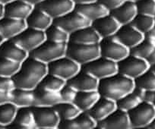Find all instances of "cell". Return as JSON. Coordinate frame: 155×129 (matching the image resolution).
<instances>
[{
    "label": "cell",
    "mask_w": 155,
    "mask_h": 129,
    "mask_svg": "<svg viewBox=\"0 0 155 129\" xmlns=\"http://www.w3.org/2000/svg\"><path fill=\"white\" fill-rule=\"evenodd\" d=\"M23 1H25L27 3L30 4V5H31L32 6L34 7L38 5L39 4L41 3V2H42L43 1H44V0H23Z\"/></svg>",
    "instance_id": "obj_48"
},
{
    "label": "cell",
    "mask_w": 155,
    "mask_h": 129,
    "mask_svg": "<svg viewBox=\"0 0 155 129\" xmlns=\"http://www.w3.org/2000/svg\"><path fill=\"white\" fill-rule=\"evenodd\" d=\"M15 88L12 78L0 76V104L11 102L12 91Z\"/></svg>",
    "instance_id": "obj_39"
},
{
    "label": "cell",
    "mask_w": 155,
    "mask_h": 129,
    "mask_svg": "<svg viewBox=\"0 0 155 129\" xmlns=\"http://www.w3.org/2000/svg\"><path fill=\"white\" fill-rule=\"evenodd\" d=\"M37 7L53 20L74 9V4L72 0H44Z\"/></svg>",
    "instance_id": "obj_13"
},
{
    "label": "cell",
    "mask_w": 155,
    "mask_h": 129,
    "mask_svg": "<svg viewBox=\"0 0 155 129\" xmlns=\"http://www.w3.org/2000/svg\"><path fill=\"white\" fill-rule=\"evenodd\" d=\"M47 73V64L28 56L12 78L16 88L34 90Z\"/></svg>",
    "instance_id": "obj_1"
},
{
    "label": "cell",
    "mask_w": 155,
    "mask_h": 129,
    "mask_svg": "<svg viewBox=\"0 0 155 129\" xmlns=\"http://www.w3.org/2000/svg\"><path fill=\"white\" fill-rule=\"evenodd\" d=\"M130 24L142 34L145 35L150 33L153 29L154 24V17L137 14Z\"/></svg>",
    "instance_id": "obj_34"
},
{
    "label": "cell",
    "mask_w": 155,
    "mask_h": 129,
    "mask_svg": "<svg viewBox=\"0 0 155 129\" xmlns=\"http://www.w3.org/2000/svg\"><path fill=\"white\" fill-rule=\"evenodd\" d=\"M144 91L135 87L133 91L128 93L120 99L118 101H116L117 109L126 112H129L144 100Z\"/></svg>",
    "instance_id": "obj_28"
},
{
    "label": "cell",
    "mask_w": 155,
    "mask_h": 129,
    "mask_svg": "<svg viewBox=\"0 0 155 129\" xmlns=\"http://www.w3.org/2000/svg\"><path fill=\"white\" fill-rule=\"evenodd\" d=\"M78 92L97 90L99 80L81 69L74 76L66 81Z\"/></svg>",
    "instance_id": "obj_15"
},
{
    "label": "cell",
    "mask_w": 155,
    "mask_h": 129,
    "mask_svg": "<svg viewBox=\"0 0 155 129\" xmlns=\"http://www.w3.org/2000/svg\"><path fill=\"white\" fill-rule=\"evenodd\" d=\"M47 40L57 44H68L69 41V34L57 25L52 24L44 31Z\"/></svg>",
    "instance_id": "obj_32"
},
{
    "label": "cell",
    "mask_w": 155,
    "mask_h": 129,
    "mask_svg": "<svg viewBox=\"0 0 155 129\" xmlns=\"http://www.w3.org/2000/svg\"><path fill=\"white\" fill-rule=\"evenodd\" d=\"M81 70V66L65 56L47 64L49 74L56 75L67 81Z\"/></svg>",
    "instance_id": "obj_7"
},
{
    "label": "cell",
    "mask_w": 155,
    "mask_h": 129,
    "mask_svg": "<svg viewBox=\"0 0 155 129\" xmlns=\"http://www.w3.org/2000/svg\"><path fill=\"white\" fill-rule=\"evenodd\" d=\"M97 124L103 129H130L132 127L128 112L119 109Z\"/></svg>",
    "instance_id": "obj_18"
},
{
    "label": "cell",
    "mask_w": 155,
    "mask_h": 129,
    "mask_svg": "<svg viewBox=\"0 0 155 129\" xmlns=\"http://www.w3.org/2000/svg\"><path fill=\"white\" fill-rule=\"evenodd\" d=\"M29 56L25 50L12 40H4L0 44V56L13 62L21 63Z\"/></svg>",
    "instance_id": "obj_19"
},
{
    "label": "cell",
    "mask_w": 155,
    "mask_h": 129,
    "mask_svg": "<svg viewBox=\"0 0 155 129\" xmlns=\"http://www.w3.org/2000/svg\"><path fill=\"white\" fill-rule=\"evenodd\" d=\"M145 60L146 62H147V64H148V66H150V68L152 67L153 66H154L155 65V49L154 50H153V51L149 55V56L145 59Z\"/></svg>",
    "instance_id": "obj_46"
},
{
    "label": "cell",
    "mask_w": 155,
    "mask_h": 129,
    "mask_svg": "<svg viewBox=\"0 0 155 129\" xmlns=\"http://www.w3.org/2000/svg\"><path fill=\"white\" fill-rule=\"evenodd\" d=\"M101 40V37L90 25L70 34L68 42L80 44H99Z\"/></svg>",
    "instance_id": "obj_25"
},
{
    "label": "cell",
    "mask_w": 155,
    "mask_h": 129,
    "mask_svg": "<svg viewBox=\"0 0 155 129\" xmlns=\"http://www.w3.org/2000/svg\"><path fill=\"white\" fill-rule=\"evenodd\" d=\"M20 64L0 56V76L12 78L19 69Z\"/></svg>",
    "instance_id": "obj_40"
},
{
    "label": "cell",
    "mask_w": 155,
    "mask_h": 129,
    "mask_svg": "<svg viewBox=\"0 0 155 129\" xmlns=\"http://www.w3.org/2000/svg\"><path fill=\"white\" fill-rule=\"evenodd\" d=\"M81 69L100 81L117 73V62L100 56L91 62L81 66Z\"/></svg>",
    "instance_id": "obj_6"
},
{
    "label": "cell",
    "mask_w": 155,
    "mask_h": 129,
    "mask_svg": "<svg viewBox=\"0 0 155 129\" xmlns=\"http://www.w3.org/2000/svg\"><path fill=\"white\" fill-rule=\"evenodd\" d=\"M101 97L97 90L78 92L74 100V104L81 110L87 112Z\"/></svg>",
    "instance_id": "obj_29"
},
{
    "label": "cell",
    "mask_w": 155,
    "mask_h": 129,
    "mask_svg": "<svg viewBox=\"0 0 155 129\" xmlns=\"http://www.w3.org/2000/svg\"><path fill=\"white\" fill-rule=\"evenodd\" d=\"M135 3L138 14L155 16V0H138Z\"/></svg>",
    "instance_id": "obj_41"
},
{
    "label": "cell",
    "mask_w": 155,
    "mask_h": 129,
    "mask_svg": "<svg viewBox=\"0 0 155 129\" xmlns=\"http://www.w3.org/2000/svg\"><path fill=\"white\" fill-rule=\"evenodd\" d=\"M150 34L153 35V37H155V18H154V24H153V27L152 29V31L150 32Z\"/></svg>",
    "instance_id": "obj_52"
},
{
    "label": "cell",
    "mask_w": 155,
    "mask_h": 129,
    "mask_svg": "<svg viewBox=\"0 0 155 129\" xmlns=\"http://www.w3.org/2000/svg\"><path fill=\"white\" fill-rule=\"evenodd\" d=\"M14 121L22 125L36 127L32 107L18 108Z\"/></svg>",
    "instance_id": "obj_38"
},
{
    "label": "cell",
    "mask_w": 155,
    "mask_h": 129,
    "mask_svg": "<svg viewBox=\"0 0 155 129\" xmlns=\"http://www.w3.org/2000/svg\"><path fill=\"white\" fill-rule=\"evenodd\" d=\"M53 24L59 26L70 34L81 28L90 26L91 22L73 9L61 17L53 19Z\"/></svg>",
    "instance_id": "obj_11"
},
{
    "label": "cell",
    "mask_w": 155,
    "mask_h": 129,
    "mask_svg": "<svg viewBox=\"0 0 155 129\" xmlns=\"http://www.w3.org/2000/svg\"><path fill=\"white\" fill-rule=\"evenodd\" d=\"M36 129H56V128H36Z\"/></svg>",
    "instance_id": "obj_58"
},
{
    "label": "cell",
    "mask_w": 155,
    "mask_h": 129,
    "mask_svg": "<svg viewBox=\"0 0 155 129\" xmlns=\"http://www.w3.org/2000/svg\"><path fill=\"white\" fill-rule=\"evenodd\" d=\"M28 27L44 31L53 24V19L38 7L34 6L29 15L25 19Z\"/></svg>",
    "instance_id": "obj_22"
},
{
    "label": "cell",
    "mask_w": 155,
    "mask_h": 129,
    "mask_svg": "<svg viewBox=\"0 0 155 129\" xmlns=\"http://www.w3.org/2000/svg\"><path fill=\"white\" fill-rule=\"evenodd\" d=\"M149 69L146 60L131 54L117 62V73L134 81Z\"/></svg>",
    "instance_id": "obj_5"
},
{
    "label": "cell",
    "mask_w": 155,
    "mask_h": 129,
    "mask_svg": "<svg viewBox=\"0 0 155 129\" xmlns=\"http://www.w3.org/2000/svg\"><path fill=\"white\" fill-rule=\"evenodd\" d=\"M11 103L18 108L33 107L34 105V90L15 88L12 91Z\"/></svg>",
    "instance_id": "obj_30"
},
{
    "label": "cell",
    "mask_w": 155,
    "mask_h": 129,
    "mask_svg": "<svg viewBox=\"0 0 155 129\" xmlns=\"http://www.w3.org/2000/svg\"><path fill=\"white\" fill-rule=\"evenodd\" d=\"M92 129H103V128H102V127H100V126L98 125L97 124V125L95 126L94 127H93V128H92Z\"/></svg>",
    "instance_id": "obj_54"
},
{
    "label": "cell",
    "mask_w": 155,
    "mask_h": 129,
    "mask_svg": "<svg viewBox=\"0 0 155 129\" xmlns=\"http://www.w3.org/2000/svg\"><path fill=\"white\" fill-rule=\"evenodd\" d=\"M135 81L119 73L99 81L97 91L101 96L116 102L133 91Z\"/></svg>",
    "instance_id": "obj_2"
},
{
    "label": "cell",
    "mask_w": 155,
    "mask_h": 129,
    "mask_svg": "<svg viewBox=\"0 0 155 129\" xmlns=\"http://www.w3.org/2000/svg\"><path fill=\"white\" fill-rule=\"evenodd\" d=\"M150 69H151L153 71V72H155V65H154V66H152V67H150Z\"/></svg>",
    "instance_id": "obj_56"
},
{
    "label": "cell",
    "mask_w": 155,
    "mask_h": 129,
    "mask_svg": "<svg viewBox=\"0 0 155 129\" xmlns=\"http://www.w3.org/2000/svg\"><path fill=\"white\" fill-rule=\"evenodd\" d=\"M65 84L66 81L62 78L47 73L37 87H40L50 91L59 92Z\"/></svg>",
    "instance_id": "obj_36"
},
{
    "label": "cell",
    "mask_w": 155,
    "mask_h": 129,
    "mask_svg": "<svg viewBox=\"0 0 155 129\" xmlns=\"http://www.w3.org/2000/svg\"><path fill=\"white\" fill-rule=\"evenodd\" d=\"M4 16V5L0 4V18H2Z\"/></svg>",
    "instance_id": "obj_50"
},
{
    "label": "cell",
    "mask_w": 155,
    "mask_h": 129,
    "mask_svg": "<svg viewBox=\"0 0 155 129\" xmlns=\"http://www.w3.org/2000/svg\"><path fill=\"white\" fill-rule=\"evenodd\" d=\"M4 40H3V38L2 37V36H1V35H0V44H2V41H3Z\"/></svg>",
    "instance_id": "obj_55"
},
{
    "label": "cell",
    "mask_w": 155,
    "mask_h": 129,
    "mask_svg": "<svg viewBox=\"0 0 155 129\" xmlns=\"http://www.w3.org/2000/svg\"><path fill=\"white\" fill-rule=\"evenodd\" d=\"M116 109V102L101 96L96 103L87 112L97 124L105 119Z\"/></svg>",
    "instance_id": "obj_17"
},
{
    "label": "cell",
    "mask_w": 155,
    "mask_h": 129,
    "mask_svg": "<svg viewBox=\"0 0 155 129\" xmlns=\"http://www.w3.org/2000/svg\"><path fill=\"white\" fill-rule=\"evenodd\" d=\"M18 107L12 103L0 104V124L6 126L14 121Z\"/></svg>",
    "instance_id": "obj_37"
},
{
    "label": "cell",
    "mask_w": 155,
    "mask_h": 129,
    "mask_svg": "<svg viewBox=\"0 0 155 129\" xmlns=\"http://www.w3.org/2000/svg\"><path fill=\"white\" fill-rule=\"evenodd\" d=\"M37 127H28V126L22 125V124H18V123L12 122L11 124L5 126V129H36Z\"/></svg>",
    "instance_id": "obj_45"
},
{
    "label": "cell",
    "mask_w": 155,
    "mask_h": 129,
    "mask_svg": "<svg viewBox=\"0 0 155 129\" xmlns=\"http://www.w3.org/2000/svg\"><path fill=\"white\" fill-rule=\"evenodd\" d=\"M154 18H155V16H154Z\"/></svg>",
    "instance_id": "obj_60"
},
{
    "label": "cell",
    "mask_w": 155,
    "mask_h": 129,
    "mask_svg": "<svg viewBox=\"0 0 155 129\" xmlns=\"http://www.w3.org/2000/svg\"><path fill=\"white\" fill-rule=\"evenodd\" d=\"M100 56L118 62L130 54V50L120 44L114 36L103 38L99 43Z\"/></svg>",
    "instance_id": "obj_8"
},
{
    "label": "cell",
    "mask_w": 155,
    "mask_h": 129,
    "mask_svg": "<svg viewBox=\"0 0 155 129\" xmlns=\"http://www.w3.org/2000/svg\"><path fill=\"white\" fill-rule=\"evenodd\" d=\"M126 0H97V2L103 5L107 11H113L120 6Z\"/></svg>",
    "instance_id": "obj_43"
},
{
    "label": "cell",
    "mask_w": 155,
    "mask_h": 129,
    "mask_svg": "<svg viewBox=\"0 0 155 129\" xmlns=\"http://www.w3.org/2000/svg\"><path fill=\"white\" fill-rule=\"evenodd\" d=\"M132 127H147L155 118V107L147 101L143 100L136 107L128 112Z\"/></svg>",
    "instance_id": "obj_10"
},
{
    "label": "cell",
    "mask_w": 155,
    "mask_h": 129,
    "mask_svg": "<svg viewBox=\"0 0 155 129\" xmlns=\"http://www.w3.org/2000/svg\"><path fill=\"white\" fill-rule=\"evenodd\" d=\"M144 37V35L135 29L131 24L121 25L114 35V37L129 50L139 44Z\"/></svg>",
    "instance_id": "obj_14"
},
{
    "label": "cell",
    "mask_w": 155,
    "mask_h": 129,
    "mask_svg": "<svg viewBox=\"0 0 155 129\" xmlns=\"http://www.w3.org/2000/svg\"><path fill=\"white\" fill-rule=\"evenodd\" d=\"M34 106H46L53 107L61 101L59 92L50 91L44 89L37 87L34 90ZM33 106V107H34Z\"/></svg>",
    "instance_id": "obj_27"
},
{
    "label": "cell",
    "mask_w": 155,
    "mask_h": 129,
    "mask_svg": "<svg viewBox=\"0 0 155 129\" xmlns=\"http://www.w3.org/2000/svg\"><path fill=\"white\" fill-rule=\"evenodd\" d=\"M32 109L37 128H57L60 118L54 108L34 106Z\"/></svg>",
    "instance_id": "obj_12"
},
{
    "label": "cell",
    "mask_w": 155,
    "mask_h": 129,
    "mask_svg": "<svg viewBox=\"0 0 155 129\" xmlns=\"http://www.w3.org/2000/svg\"><path fill=\"white\" fill-rule=\"evenodd\" d=\"M33 8L34 6L23 0H13L4 5V16L25 21L32 11Z\"/></svg>",
    "instance_id": "obj_21"
},
{
    "label": "cell",
    "mask_w": 155,
    "mask_h": 129,
    "mask_svg": "<svg viewBox=\"0 0 155 129\" xmlns=\"http://www.w3.org/2000/svg\"><path fill=\"white\" fill-rule=\"evenodd\" d=\"M74 9L91 22L109 14V11L97 1L90 3L74 5Z\"/></svg>",
    "instance_id": "obj_26"
},
{
    "label": "cell",
    "mask_w": 155,
    "mask_h": 129,
    "mask_svg": "<svg viewBox=\"0 0 155 129\" xmlns=\"http://www.w3.org/2000/svg\"><path fill=\"white\" fill-rule=\"evenodd\" d=\"M130 129H149L147 127H131Z\"/></svg>",
    "instance_id": "obj_53"
},
{
    "label": "cell",
    "mask_w": 155,
    "mask_h": 129,
    "mask_svg": "<svg viewBox=\"0 0 155 129\" xmlns=\"http://www.w3.org/2000/svg\"><path fill=\"white\" fill-rule=\"evenodd\" d=\"M59 93L60 95L61 101L65 103H73L78 91L66 83Z\"/></svg>",
    "instance_id": "obj_42"
},
{
    "label": "cell",
    "mask_w": 155,
    "mask_h": 129,
    "mask_svg": "<svg viewBox=\"0 0 155 129\" xmlns=\"http://www.w3.org/2000/svg\"><path fill=\"white\" fill-rule=\"evenodd\" d=\"M144 100L151 103L155 107V91H145L144 93Z\"/></svg>",
    "instance_id": "obj_44"
},
{
    "label": "cell",
    "mask_w": 155,
    "mask_h": 129,
    "mask_svg": "<svg viewBox=\"0 0 155 129\" xmlns=\"http://www.w3.org/2000/svg\"><path fill=\"white\" fill-rule=\"evenodd\" d=\"M155 49V37L150 33L144 35L142 40L130 50V54L145 60Z\"/></svg>",
    "instance_id": "obj_31"
},
{
    "label": "cell",
    "mask_w": 155,
    "mask_h": 129,
    "mask_svg": "<svg viewBox=\"0 0 155 129\" xmlns=\"http://www.w3.org/2000/svg\"><path fill=\"white\" fill-rule=\"evenodd\" d=\"M129 1H132V2H136V1H138V0H129Z\"/></svg>",
    "instance_id": "obj_59"
},
{
    "label": "cell",
    "mask_w": 155,
    "mask_h": 129,
    "mask_svg": "<svg viewBox=\"0 0 155 129\" xmlns=\"http://www.w3.org/2000/svg\"><path fill=\"white\" fill-rule=\"evenodd\" d=\"M12 1H13V0H0V4L2 5H6V4L11 2Z\"/></svg>",
    "instance_id": "obj_51"
},
{
    "label": "cell",
    "mask_w": 155,
    "mask_h": 129,
    "mask_svg": "<svg viewBox=\"0 0 155 129\" xmlns=\"http://www.w3.org/2000/svg\"><path fill=\"white\" fill-rule=\"evenodd\" d=\"M65 56L82 66L100 56L98 44H80L68 42Z\"/></svg>",
    "instance_id": "obj_3"
},
{
    "label": "cell",
    "mask_w": 155,
    "mask_h": 129,
    "mask_svg": "<svg viewBox=\"0 0 155 129\" xmlns=\"http://www.w3.org/2000/svg\"><path fill=\"white\" fill-rule=\"evenodd\" d=\"M12 40L30 54L44 42L46 38L44 31L26 27L21 33Z\"/></svg>",
    "instance_id": "obj_9"
},
{
    "label": "cell",
    "mask_w": 155,
    "mask_h": 129,
    "mask_svg": "<svg viewBox=\"0 0 155 129\" xmlns=\"http://www.w3.org/2000/svg\"><path fill=\"white\" fill-rule=\"evenodd\" d=\"M0 129H5V126L1 125V124H0Z\"/></svg>",
    "instance_id": "obj_57"
},
{
    "label": "cell",
    "mask_w": 155,
    "mask_h": 129,
    "mask_svg": "<svg viewBox=\"0 0 155 129\" xmlns=\"http://www.w3.org/2000/svg\"><path fill=\"white\" fill-rule=\"evenodd\" d=\"M135 87L142 91H155V72L151 69L135 80Z\"/></svg>",
    "instance_id": "obj_35"
},
{
    "label": "cell",
    "mask_w": 155,
    "mask_h": 129,
    "mask_svg": "<svg viewBox=\"0 0 155 129\" xmlns=\"http://www.w3.org/2000/svg\"><path fill=\"white\" fill-rule=\"evenodd\" d=\"M109 13L120 25L130 24L135 15L138 14L135 2L129 0H126L122 5Z\"/></svg>",
    "instance_id": "obj_24"
},
{
    "label": "cell",
    "mask_w": 155,
    "mask_h": 129,
    "mask_svg": "<svg viewBox=\"0 0 155 129\" xmlns=\"http://www.w3.org/2000/svg\"><path fill=\"white\" fill-rule=\"evenodd\" d=\"M97 122L87 114L81 112L78 116L69 120H60L56 129H92Z\"/></svg>",
    "instance_id": "obj_23"
},
{
    "label": "cell",
    "mask_w": 155,
    "mask_h": 129,
    "mask_svg": "<svg viewBox=\"0 0 155 129\" xmlns=\"http://www.w3.org/2000/svg\"><path fill=\"white\" fill-rule=\"evenodd\" d=\"M149 129H155V118L150 122V124L147 125Z\"/></svg>",
    "instance_id": "obj_49"
},
{
    "label": "cell",
    "mask_w": 155,
    "mask_h": 129,
    "mask_svg": "<svg viewBox=\"0 0 155 129\" xmlns=\"http://www.w3.org/2000/svg\"><path fill=\"white\" fill-rule=\"evenodd\" d=\"M56 113L59 115L60 120H69L78 116L81 112L74 103H65L60 102L59 103L53 106Z\"/></svg>",
    "instance_id": "obj_33"
},
{
    "label": "cell",
    "mask_w": 155,
    "mask_h": 129,
    "mask_svg": "<svg viewBox=\"0 0 155 129\" xmlns=\"http://www.w3.org/2000/svg\"><path fill=\"white\" fill-rule=\"evenodd\" d=\"M26 27L25 21L3 16L0 18V35L3 40L12 39Z\"/></svg>",
    "instance_id": "obj_20"
},
{
    "label": "cell",
    "mask_w": 155,
    "mask_h": 129,
    "mask_svg": "<svg viewBox=\"0 0 155 129\" xmlns=\"http://www.w3.org/2000/svg\"><path fill=\"white\" fill-rule=\"evenodd\" d=\"M91 26L103 39L114 36L121 25L109 13L92 21Z\"/></svg>",
    "instance_id": "obj_16"
},
{
    "label": "cell",
    "mask_w": 155,
    "mask_h": 129,
    "mask_svg": "<svg viewBox=\"0 0 155 129\" xmlns=\"http://www.w3.org/2000/svg\"><path fill=\"white\" fill-rule=\"evenodd\" d=\"M97 0H72L74 5H80V4H86L90 2H97Z\"/></svg>",
    "instance_id": "obj_47"
},
{
    "label": "cell",
    "mask_w": 155,
    "mask_h": 129,
    "mask_svg": "<svg viewBox=\"0 0 155 129\" xmlns=\"http://www.w3.org/2000/svg\"><path fill=\"white\" fill-rule=\"evenodd\" d=\"M67 44H57L45 40L37 48L33 50L30 56L37 60L48 64L65 56Z\"/></svg>",
    "instance_id": "obj_4"
}]
</instances>
